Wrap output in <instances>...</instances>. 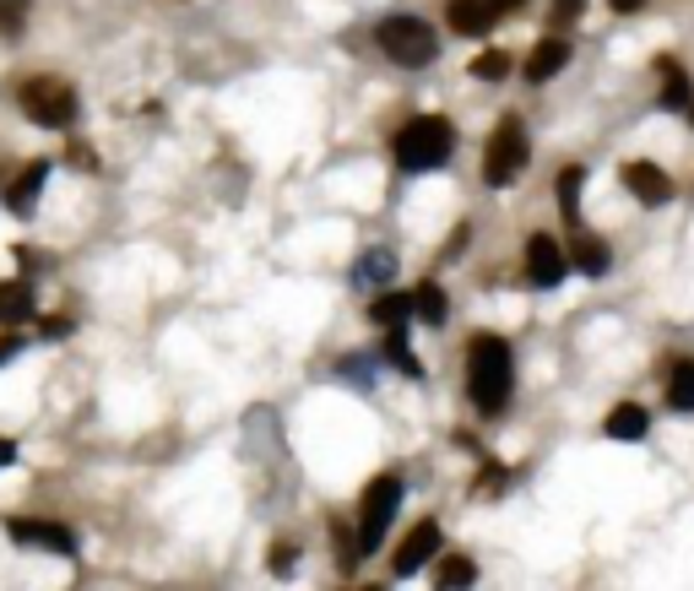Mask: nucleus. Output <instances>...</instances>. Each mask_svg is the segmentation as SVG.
I'll return each instance as SVG.
<instances>
[{"label":"nucleus","mask_w":694,"mask_h":591,"mask_svg":"<svg viewBox=\"0 0 694 591\" xmlns=\"http://www.w3.org/2000/svg\"><path fill=\"white\" fill-rule=\"evenodd\" d=\"M646 0H613V11H641Z\"/></svg>","instance_id":"obj_31"},{"label":"nucleus","mask_w":694,"mask_h":591,"mask_svg":"<svg viewBox=\"0 0 694 591\" xmlns=\"http://www.w3.org/2000/svg\"><path fill=\"white\" fill-rule=\"evenodd\" d=\"M391 272H397V255L369 250V260H364V277H391Z\"/></svg>","instance_id":"obj_26"},{"label":"nucleus","mask_w":694,"mask_h":591,"mask_svg":"<svg viewBox=\"0 0 694 591\" xmlns=\"http://www.w3.org/2000/svg\"><path fill=\"white\" fill-rule=\"evenodd\" d=\"M667 407L673 413H694V364H673V375H667Z\"/></svg>","instance_id":"obj_17"},{"label":"nucleus","mask_w":694,"mask_h":591,"mask_svg":"<svg viewBox=\"0 0 694 591\" xmlns=\"http://www.w3.org/2000/svg\"><path fill=\"white\" fill-rule=\"evenodd\" d=\"M662 77H667V87H662V109H690V82H684V71L673 66V60H662Z\"/></svg>","instance_id":"obj_20"},{"label":"nucleus","mask_w":694,"mask_h":591,"mask_svg":"<svg viewBox=\"0 0 694 591\" xmlns=\"http://www.w3.org/2000/svg\"><path fill=\"white\" fill-rule=\"evenodd\" d=\"M402 505V477L397 472H380L364 489V505H359V553H374L385 543V526Z\"/></svg>","instance_id":"obj_4"},{"label":"nucleus","mask_w":694,"mask_h":591,"mask_svg":"<svg viewBox=\"0 0 694 591\" xmlns=\"http://www.w3.org/2000/svg\"><path fill=\"white\" fill-rule=\"evenodd\" d=\"M646 429H652V418H646V407H635V402H618L608 413V423H603L608 440H641Z\"/></svg>","instance_id":"obj_15"},{"label":"nucleus","mask_w":694,"mask_h":591,"mask_svg":"<svg viewBox=\"0 0 694 591\" xmlns=\"http://www.w3.org/2000/svg\"><path fill=\"white\" fill-rule=\"evenodd\" d=\"M434 553H440V526H434V521H418L408 538H402V549H397V575H402V581L418 575Z\"/></svg>","instance_id":"obj_9"},{"label":"nucleus","mask_w":694,"mask_h":591,"mask_svg":"<svg viewBox=\"0 0 694 591\" xmlns=\"http://www.w3.org/2000/svg\"><path fill=\"white\" fill-rule=\"evenodd\" d=\"M369 315H374L380 326H391V332H397V326H402V321L412 315V298H402V294H380L374 304H369Z\"/></svg>","instance_id":"obj_19"},{"label":"nucleus","mask_w":694,"mask_h":591,"mask_svg":"<svg viewBox=\"0 0 694 591\" xmlns=\"http://www.w3.org/2000/svg\"><path fill=\"white\" fill-rule=\"evenodd\" d=\"M412 309H418L429 326H440V321H446V294H440V283H423V288L412 294Z\"/></svg>","instance_id":"obj_22"},{"label":"nucleus","mask_w":694,"mask_h":591,"mask_svg":"<svg viewBox=\"0 0 694 591\" xmlns=\"http://www.w3.org/2000/svg\"><path fill=\"white\" fill-rule=\"evenodd\" d=\"M505 71H510V55H499V49H489V55H478V60H472V77H483V82L505 77Z\"/></svg>","instance_id":"obj_25"},{"label":"nucleus","mask_w":694,"mask_h":591,"mask_svg":"<svg viewBox=\"0 0 694 591\" xmlns=\"http://www.w3.org/2000/svg\"><path fill=\"white\" fill-rule=\"evenodd\" d=\"M565 60H570V43L543 39L537 49H531V60H527V82H548L554 71H565Z\"/></svg>","instance_id":"obj_14"},{"label":"nucleus","mask_w":694,"mask_h":591,"mask_svg":"<svg viewBox=\"0 0 694 591\" xmlns=\"http://www.w3.org/2000/svg\"><path fill=\"white\" fill-rule=\"evenodd\" d=\"M478 581V564L467 559V553H446V559H434V591H467Z\"/></svg>","instance_id":"obj_13"},{"label":"nucleus","mask_w":694,"mask_h":591,"mask_svg":"<svg viewBox=\"0 0 694 591\" xmlns=\"http://www.w3.org/2000/svg\"><path fill=\"white\" fill-rule=\"evenodd\" d=\"M22 347H28V342L17 337V332H0V364H6V358H17Z\"/></svg>","instance_id":"obj_28"},{"label":"nucleus","mask_w":694,"mask_h":591,"mask_svg":"<svg viewBox=\"0 0 694 591\" xmlns=\"http://www.w3.org/2000/svg\"><path fill=\"white\" fill-rule=\"evenodd\" d=\"M690 120H694V104H690Z\"/></svg>","instance_id":"obj_32"},{"label":"nucleus","mask_w":694,"mask_h":591,"mask_svg":"<svg viewBox=\"0 0 694 591\" xmlns=\"http://www.w3.org/2000/svg\"><path fill=\"white\" fill-rule=\"evenodd\" d=\"M580 6H586V0H554V22H570V17H580Z\"/></svg>","instance_id":"obj_29"},{"label":"nucleus","mask_w":694,"mask_h":591,"mask_svg":"<svg viewBox=\"0 0 694 591\" xmlns=\"http://www.w3.org/2000/svg\"><path fill=\"white\" fill-rule=\"evenodd\" d=\"M527 126L521 120H499L489 136V152H483V174H489V185H510L516 174L527 169Z\"/></svg>","instance_id":"obj_6"},{"label":"nucleus","mask_w":694,"mask_h":591,"mask_svg":"<svg viewBox=\"0 0 694 591\" xmlns=\"http://www.w3.org/2000/svg\"><path fill=\"white\" fill-rule=\"evenodd\" d=\"M22 22H28V0H0V39L22 33Z\"/></svg>","instance_id":"obj_23"},{"label":"nucleus","mask_w":694,"mask_h":591,"mask_svg":"<svg viewBox=\"0 0 694 591\" xmlns=\"http://www.w3.org/2000/svg\"><path fill=\"white\" fill-rule=\"evenodd\" d=\"M565 260H570V266H580V272H586V277H603V272H608V245H603V239H592V234H580V239H575L570 245V255H565Z\"/></svg>","instance_id":"obj_16"},{"label":"nucleus","mask_w":694,"mask_h":591,"mask_svg":"<svg viewBox=\"0 0 694 591\" xmlns=\"http://www.w3.org/2000/svg\"><path fill=\"white\" fill-rule=\"evenodd\" d=\"M580 185H586V169L580 164H570V169L559 174V207H565V217H580Z\"/></svg>","instance_id":"obj_21"},{"label":"nucleus","mask_w":694,"mask_h":591,"mask_svg":"<svg viewBox=\"0 0 694 591\" xmlns=\"http://www.w3.org/2000/svg\"><path fill=\"white\" fill-rule=\"evenodd\" d=\"M17 462V445H11V440H0V466H11Z\"/></svg>","instance_id":"obj_30"},{"label":"nucleus","mask_w":694,"mask_h":591,"mask_svg":"<svg viewBox=\"0 0 694 591\" xmlns=\"http://www.w3.org/2000/svg\"><path fill=\"white\" fill-rule=\"evenodd\" d=\"M624 185H629V196L646 201V207H662V201L673 196V179L656 169V164H624Z\"/></svg>","instance_id":"obj_11"},{"label":"nucleus","mask_w":694,"mask_h":591,"mask_svg":"<svg viewBox=\"0 0 694 591\" xmlns=\"http://www.w3.org/2000/svg\"><path fill=\"white\" fill-rule=\"evenodd\" d=\"M11 543H28V549H49V553H77V538H71V526H60V521H43V515H17L11 526Z\"/></svg>","instance_id":"obj_7"},{"label":"nucleus","mask_w":694,"mask_h":591,"mask_svg":"<svg viewBox=\"0 0 694 591\" xmlns=\"http://www.w3.org/2000/svg\"><path fill=\"white\" fill-rule=\"evenodd\" d=\"M272 575H293V549H287V543L272 549Z\"/></svg>","instance_id":"obj_27"},{"label":"nucleus","mask_w":694,"mask_h":591,"mask_svg":"<svg viewBox=\"0 0 694 591\" xmlns=\"http://www.w3.org/2000/svg\"><path fill=\"white\" fill-rule=\"evenodd\" d=\"M467 396L478 413H499L510 402V347L499 337H472L467 347Z\"/></svg>","instance_id":"obj_1"},{"label":"nucleus","mask_w":694,"mask_h":591,"mask_svg":"<svg viewBox=\"0 0 694 591\" xmlns=\"http://www.w3.org/2000/svg\"><path fill=\"white\" fill-rule=\"evenodd\" d=\"M391 152H397V164L408 174H429L456 152V130H450V120H440V115H418V120H408V126L397 130Z\"/></svg>","instance_id":"obj_2"},{"label":"nucleus","mask_w":694,"mask_h":591,"mask_svg":"<svg viewBox=\"0 0 694 591\" xmlns=\"http://www.w3.org/2000/svg\"><path fill=\"white\" fill-rule=\"evenodd\" d=\"M385 358H391L402 375H418V358L408 353V337H402V332H391V337H385Z\"/></svg>","instance_id":"obj_24"},{"label":"nucleus","mask_w":694,"mask_h":591,"mask_svg":"<svg viewBox=\"0 0 694 591\" xmlns=\"http://www.w3.org/2000/svg\"><path fill=\"white\" fill-rule=\"evenodd\" d=\"M499 11H505V6H499V0H450V28H456V33H467V39H478V33H489L493 22H499Z\"/></svg>","instance_id":"obj_10"},{"label":"nucleus","mask_w":694,"mask_h":591,"mask_svg":"<svg viewBox=\"0 0 694 591\" xmlns=\"http://www.w3.org/2000/svg\"><path fill=\"white\" fill-rule=\"evenodd\" d=\"M43 179H49V164H28V169H22L17 179H11V190H6V207L17 211V217H28V211L39 207Z\"/></svg>","instance_id":"obj_12"},{"label":"nucleus","mask_w":694,"mask_h":591,"mask_svg":"<svg viewBox=\"0 0 694 591\" xmlns=\"http://www.w3.org/2000/svg\"><path fill=\"white\" fill-rule=\"evenodd\" d=\"M369 591H374V587H369Z\"/></svg>","instance_id":"obj_33"},{"label":"nucleus","mask_w":694,"mask_h":591,"mask_svg":"<svg viewBox=\"0 0 694 591\" xmlns=\"http://www.w3.org/2000/svg\"><path fill=\"white\" fill-rule=\"evenodd\" d=\"M17 104L43 130H66L77 120V92H71V82H60V77H28L22 92H17Z\"/></svg>","instance_id":"obj_3"},{"label":"nucleus","mask_w":694,"mask_h":591,"mask_svg":"<svg viewBox=\"0 0 694 591\" xmlns=\"http://www.w3.org/2000/svg\"><path fill=\"white\" fill-rule=\"evenodd\" d=\"M28 315H33V294H28V283H0V321L17 326V321H28Z\"/></svg>","instance_id":"obj_18"},{"label":"nucleus","mask_w":694,"mask_h":591,"mask_svg":"<svg viewBox=\"0 0 694 591\" xmlns=\"http://www.w3.org/2000/svg\"><path fill=\"white\" fill-rule=\"evenodd\" d=\"M380 49H385L397 66L418 71V66H429V60H434L440 39H434V28H429V22H418V17H391V22H380Z\"/></svg>","instance_id":"obj_5"},{"label":"nucleus","mask_w":694,"mask_h":591,"mask_svg":"<svg viewBox=\"0 0 694 591\" xmlns=\"http://www.w3.org/2000/svg\"><path fill=\"white\" fill-rule=\"evenodd\" d=\"M565 272H570L565 250H559L548 234H531V239H527V283H531V288H554Z\"/></svg>","instance_id":"obj_8"}]
</instances>
